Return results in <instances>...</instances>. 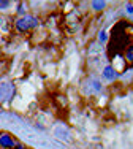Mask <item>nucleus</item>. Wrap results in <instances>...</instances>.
Returning a JSON list of instances; mask_svg holds the SVG:
<instances>
[{"label": "nucleus", "mask_w": 133, "mask_h": 149, "mask_svg": "<svg viewBox=\"0 0 133 149\" xmlns=\"http://www.w3.org/2000/svg\"><path fill=\"white\" fill-rule=\"evenodd\" d=\"M13 92H15V89H13V84H10V83H0V102L10 98L13 95Z\"/></svg>", "instance_id": "nucleus-1"}, {"label": "nucleus", "mask_w": 133, "mask_h": 149, "mask_svg": "<svg viewBox=\"0 0 133 149\" xmlns=\"http://www.w3.org/2000/svg\"><path fill=\"white\" fill-rule=\"evenodd\" d=\"M17 29L19 30H27V29H32V27L37 26V19L33 17H22V19L17 21Z\"/></svg>", "instance_id": "nucleus-2"}, {"label": "nucleus", "mask_w": 133, "mask_h": 149, "mask_svg": "<svg viewBox=\"0 0 133 149\" xmlns=\"http://www.w3.org/2000/svg\"><path fill=\"white\" fill-rule=\"evenodd\" d=\"M0 144H2L3 148H11L13 146V140L8 136V135H2V136H0Z\"/></svg>", "instance_id": "nucleus-3"}, {"label": "nucleus", "mask_w": 133, "mask_h": 149, "mask_svg": "<svg viewBox=\"0 0 133 149\" xmlns=\"http://www.w3.org/2000/svg\"><path fill=\"white\" fill-rule=\"evenodd\" d=\"M105 76H106L108 79H113V78L116 76V73H114V70H113V68L106 67V68H105Z\"/></svg>", "instance_id": "nucleus-4"}, {"label": "nucleus", "mask_w": 133, "mask_h": 149, "mask_svg": "<svg viewBox=\"0 0 133 149\" xmlns=\"http://www.w3.org/2000/svg\"><path fill=\"white\" fill-rule=\"evenodd\" d=\"M92 6H94L95 10H101V8L105 6V2H94V3H92Z\"/></svg>", "instance_id": "nucleus-5"}, {"label": "nucleus", "mask_w": 133, "mask_h": 149, "mask_svg": "<svg viewBox=\"0 0 133 149\" xmlns=\"http://www.w3.org/2000/svg\"><path fill=\"white\" fill-rule=\"evenodd\" d=\"M8 6V2H0V8H6Z\"/></svg>", "instance_id": "nucleus-6"}]
</instances>
